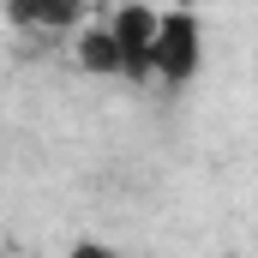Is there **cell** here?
<instances>
[{"label": "cell", "mask_w": 258, "mask_h": 258, "mask_svg": "<svg viewBox=\"0 0 258 258\" xmlns=\"http://www.w3.org/2000/svg\"><path fill=\"white\" fill-rule=\"evenodd\" d=\"M210 66V24L198 6H162V36H156V84L168 96L192 90Z\"/></svg>", "instance_id": "1"}, {"label": "cell", "mask_w": 258, "mask_h": 258, "mask_svg": "<svg viewBox=\"0 0 258 258\" xmlns=\"http://www.w3.org/2000/svg\"><path fill=\"white\" fill-rule=\"evenodd\" d=\"M108 24L126 54V84H156V36H162V6L156 0H120L108 6Z\"/></svg>", "instance_id": "2"}, {"label": "cell", "mask_w": 258, "mask_h": 258, "mask_svg": "<svg viewBox=\"0 0 258 258\" xmlns=\"http://www.w3.org/2000/svg\"><path fill=\"white\" fill-rule=\"evenodd\" d=\"M6 24L24 36H78L90 24V0H6Z\"/></svg>", "instance_id": "3"}, {"label": "cell", "mask_w": 258, "mask_h": 258, "mask_svg": "<svg viewBox=\"0 0 258 258\" xmlns=\"http://www.w3.org/2000/svg\"><path fill=\"white\" fill-rule=\"evenodd\" d=\"M72 60L84 78H126V54H120V36L108 18H90L78 36H72Z\"/></svg>", "instance_id": "4"}]
</instances>
